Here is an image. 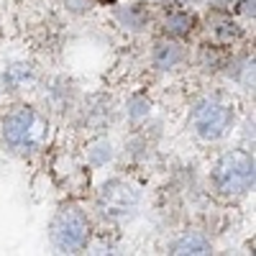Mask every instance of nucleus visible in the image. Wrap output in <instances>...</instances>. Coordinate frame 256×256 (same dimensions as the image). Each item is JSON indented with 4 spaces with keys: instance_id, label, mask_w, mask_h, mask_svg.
I'll use <instances>...</instances> for the list:
<instances>
[{
    "instance_id": "20e7f679",
    "label": "nucleus",
    "mask_w": 256,
    "mask_h": 256,
    "mask_svg": "<svg viewBox=\"0 0 256 256\" xmlns=\"http://www.w3.org/2000/svg\"><path fill=\"white\" fill-rule=\"evenodd\" d=\"M134 198L136 195L131 192V187H126L120 182H110V184L102 187V202H108L110 212H126L128 205L134 202ZM108 210H105V212H108Z\"/></svg>"
},
{
    "instance_id": "423d86ee",
    "label": "nucleus",
    "mask_w": 256,
    "mask_h": 256,
    "mask_svg": "<svg viewBox=\"0 0 256 256\" xmlns=\"http://www.w3.org/2000/svg\"><path fill=\"white\" fill-rule=\"evenodd\" d=\"M174 254L177 256H187V254L202 256V254H210V244H208L205 236H200V233H190V236H184L174 244Z\"/></svg>"
},
{
    "instance_id": "1a4fd4ad",
    "label": "nucleus",
    "mask_w": 256,
    "mask_h": 256,
    "mask_svg": "<svg viewBox=\"0 0 256 256\" xmlns=\"http://www.w3.org/2000/svg\"><path fill=\"white\" fill-rule=\"evenodd\" d=\"M102 3H113V0H102Z\"/></svg>"
},
{
    "instance_id": "39448f33",
    "label": "nucleus",
    "mask_w": 256,
    "mask_h": 256,
    "mask_svg": "<svg viewBox=\"0 0 256 256\" xmlns=\"http://www.w3.org/2000/svg\"><path fill=\"white\" fill-rule=\"evenodd\" d=\"M31 123H34V113L31 110H18L6 120V138L10 144H24L28 131H31Z\"/></svg>"
},
{
    "instance_id": "0eeeda50",
    "label": "nucleus",
    "mask_w": 256,
    "mask_h": 256,
    "mask_svg": "<svg viewBox=\"0 0 256 256\" xmlns=\"http://www.w3.org/2000/svg\"><path fill=\"white\" fill-rule=\"evenodd\" d=\"M190 28H192V16L187 13H172L166 18V31L172 36H184Z\"/></svg>"
},
{
    "instance_id": "6e6552de",
    "label": "nucleus",
    "mask_w": 256,
    "mask_h": 256,
    "mask_svg": "<svg viewBox=\"0 0 256 256\" xmlns=\"http://www.w3.org/2000/svg\"><path fill=\"white\" fill-rule=\"evenodd\" d=\"M182 56V52L172 44H162L156 46V54H154V62H156V67H172V64H177Z\"/></svg>"
},
{
    "instance_id": "7ed1b4c3",
    "label": "nucleus",
    "mask_w": 256,
    "mask_h": 256,
    "mask_svg": "<svg viewBox=\"0 0 256 256\" xmlns=\"http://www.w3.org/2000/svg\"><path fill=\"white\" fill-rule=\"evenodd\" d=\"M228 120H230L228 108L220 105V102H212V100L202 102L195 110V128H198V134L202 138H218L226 131Z\"/></svg>"
},
{
    "instance_id": "f03ea898",
    "label": "nucleus",
    "mask_w": 256,
    "mask_h": 256,
    "mask_svg": "<svg viewBox=\"0 0 256 256\" xmlns=\"http://www.w3.org/2000/svg\"><path fill=\"white\" fill-rule=\"evenodd\" d=\"M90 238V226L84 220V216L77 208H67L62 210V216L54 223V241L62 251L67 254H77L80 248H84Z\"/></svg>"
},
{
    "instance_id": "f257e3e1",
    "label": "nucleus",
    "mask_w": 256,
    "mask_h": 256,
    "mask_svg": "<svg viewBox=\"0 0 256 256\" xmlns=\"http://www.w3.org/2000/svg\"><path fill=\"white\" fill-rule=\"evenodd\" d=\"M216 184L226 195H241L254 184V159L246 152H230L216 166Z\"/></svg>"
}]
</instances>
